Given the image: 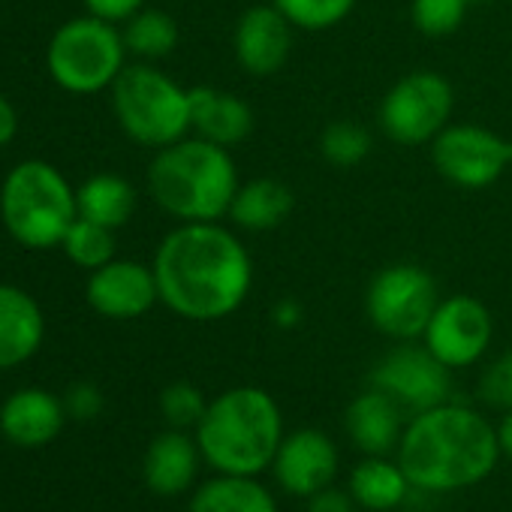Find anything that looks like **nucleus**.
<instances>
[{
  "instance_id": "nucleus-5",
  "label": "nucleus",
  "mask_w": 512,
  "mask_h": 512,
  "mask_svg": "<svg viewBox=\"0 0 512 512\" xmlns=\"http://www.w3.org/2000/svg\"><path fill=\"white\" fill-rule=\"evenodd\" d=\"M0 217L22 247H61L79 217L76 190L52 163L25 160L10 169L0 187Z\"/></svg>"
},
{
  "instance_id": "nucleus-22",
  "label": "nucleus",
  "mask_w": 512,
  "mask_h": 512,
  "mask_svg": "<svg viewBox=\"0 0 512 512\" xmlns=\"http://www.w3.org/2000/svg\"><path fill=\"white\" fill-rule=\"evenodd\" d=\"M347 491L359 509L368 512H389L407 503L413 485L392 455H365L347 479Z\"/></svg>"
},
{
  "instance_id": "nucleus-15",
  "label": "nucleus",
  "mask_w": 512,
  "mask_h": 512,
  "mask_svg": "<svg viewBox=\"0 0 512 512\" xmlns=\"http://www.w3.org/2000/svg\"><path fill=\"white\" fill-rule=\"evenodd\" d=\"M85 296L106 320H136L160 302L154 269L136 260H112L91 272Z\"/></svg>"
},
{
  "instance_id": "nucleus-37",
  "label": "nucleus",
  "mask_w": 512,
  "mask_h": 512,
  "mask_svg": "<svg viewBox=\"0 0 512 512\" xmlns=\"http://www.w3.org/2000/svg\"><path fill=\"white\" fill-rule=\"evenodd\" d=\"M497 428V443H500V455L506 461H512V410L503 413V419L494 425Z\"/></svg>"
},
{
  "instance_id": "nucleus-33",
  "label": "nucleus",
  "mask_w": 512,
  "mask_h": 512,
  "mask_svg": "<svg viewBox=\"0 0 512 512\" xmlns=\"http://www.w3.org/2000/svg\"><path fill=\"white\" fill-rule=\"evenodd\" d=\"M356 509L359 506L350 497V491L335 488V485H329V488H323V491H317L314 497L305 500V512H356Z\"/></svg>"
},
{
  "instance_id": "nucleus-1",
  "label": "nucleus",
  "mask_w": 512,
  "mask_h": 512,
  "mask_svg": "<svg viewBox=\"0 0 512 512\" xmlns=\"http://www.w3.org/2000/svg\"><path fill=\"white\" fill-rule=\"evenodd\" d=\"M160 302L190 320L217 323L235 314L253 287V260L241 238L220 223H181L154 253Z\"/></svg>"
},
{
  "instance_id": "nucleus-13",
  "label": "nucleus",
  "mask_w": 512,
  "mask_h": 512,
  "mask_svg": "<svg viewBox=\"0 0 512 512\" xmlns=\"http://www.w3.org/2000/svg\"><path fill=\"white\" fill-rule=\"evenodd\" d=\"M338 470H341V452L335 440L320 428H299L293 434H284L278 455L272 461V473L281 491L305 500L335 485Z\"/></svg>"
},
{
  "instance_id": "nucleus-3",
  "label": "nucleus",
  "mask_w": 512,
  "mask_h": 512,
  "mask_svg": "<svg viewBox=\"0 0 512 512\" xmlns=\"http://www.w3.org/2000/svg\"><path fill=\"white\" fill-rule=\"evenodd\" d=\"M193 437L214 473L260 476L284 440V413L266 389L235 386L208 401Z\"/></svg>"
},
{
  "instance_id": "nucleus-32",
  "label": "nucleus",
  "mask_w": 512,
  "mask_h": 512,
  "mask_svg": "<svg viewBox=\"0 0 512 512\" xmlns=\"http://www.w3.org/2000/svg\"><path fill=\"white\" fill-rule=\"evenodd\" d=\"M64 407H67V413L73 419H82V422L97 419L103 413V392L94 383H88V380L73 383L67 389V395H64Z\"/></svg>"
},
{
  "instance_id": "nucleus-34",
  "label": "nucleus",
  "mask_w": 512,
  "mask_h": 512,
  "mask_svg": "<svg viewBox=\"0 0 512 512\" xmlns=\"http://www.w3.org/2000/svg\"><path fill=\"white\" fill-rule=\"evenodd\" d=\"M85 7L91 16L118 25V22H127L130 16H136L145 7V0H85Z\"/></svg>"
},
{
  "instance_id": "nucleus-26",
  "label": "nucleus",
  "mask_w": 512,
  "mask_h": 512,
  "mask_svg": "<svg viewBox=\"0 0 512 512\" xmlns=\"http://www.w3.org/2000/svg\"><path fill=\"white\" fill-rule=\"evenodd\" d=\"M61 247L79 269L97 272L115 260V229L100 226V223L85 220V217H76V223L64 235Z\"/></svg>"
},
{
  "instance_id": "nucleus-12",
  "label": "nucleus",
  "mask_w": 512,
  "mask_h": 512,
  "mask_svg": "<svg viewBox=\"0 0 512 512\" xmlns=\"http://www.w3.org/2000/svg\"><path fill=\"white\" fill-rule=\"evenodd\" d=\"M491 338H494L491 311L479 299L461 293V296L440 299L419 341L449 371H458L476 365L488 353Z\"/></svg>"
},
{
  "instance_id": "nucleus-38",
  "label": "nucleus",
  "mask_w": 512,
  "mask_h": 512,
  "mask_svg": "<svg viewBox=\"0 0 512 512\" xmlns=\"http://www.w3.org/2000/svg\"><path fill=\"white\" fill-rule=\"evenodd\" d=\"M470 4H479V0H470Z\"/></svg>"
},
{
  "instance_id": "nucleus-21",
  "label": "nucleus",
  "mask_w": 512,
  "mask_h": 512,
  "mask_svg": "<svg viewBox=\"0 0 512 512\" xmlns=\"http://www.w3.org/2000/svg\"><path fill=\"white\" fill-rule=\"evenodd\" d=\"M296 208V193L278 178H250L241 181L232 205H229V220L235 229L244 232H269L278 229Z\"/></svg>"
},
{
  "instance_id": "nucleus-17",
  "label": "nucleus",
  "mask_w": 512,
  "mask_h": 512,
  "mask_svg": "<svg viewBox=\"0 0 512 512\" xmlns=\"http://www.w3.org/2000/svg\"><path fill=\"white\" fill-rule=\"evenodd\" d=\"M404 425V407L374 386L359 392L344 416L347 437L362 455H395Z\"/></svg>"
},
{
  "instance_id": "nucleus-20",
  "label": "nucleus",
  "mask_w": 512,
  "mask_h": 512,
  "mask_svg": "<svg viewBox=\"0 0 512 512\" xmlns=\"http://www.w3.org/2000/svg\"><path fill=\"white\" fill-rule=\"evenodd\" d=\"M46 335L40 302L22 287L0 284V371L28 362Z\"/></svg>"
},
{
  "instance_id": "nucleus-36",
  "label": "nucleus",
  "mask_w": 512,
  "mask_h": 512,
  "mask_svg": "<svg viewBox=\"0 0 512 512\" xmlns=\"http://www.w3.org/2000/svg\"><path fill=\"white\" fill-rule=\"evenodd\" d=\"M272 320L278 329H296L302 323V305L293 302V299H281L272 311Z\"/></svg>"
},
{
  "instance_id": "nucleus-23",
  "label": "nucleus",
  "mask_w": 512,
  "mask_h": 512,
  "mask_svg": "<svg viewBox=\"0 0 512 512\" xmlns=\"http://www.w3.org/2000/svg\"><path fill=\"white\" fill-rule=\"evenodd\" d=\"M187 512H278V497L260 476L217 473L193 491Z\"/></svg>"
},
{
  "instance_id": "nucleus-25",
  "label": "nucleus",
  "mask_w": 512,
  "mask_h": 512,
  "mask_svg": "<svg viewBox=\"0 0 512 512\" xmlns=\"http://www.w3.org/2000/svg\"><path fill=\"white\" fill-rule=\"evenodd\" d=\"M121 34H124L127 55H136L139 61H148V64L169 58L178 46V22L163 10L142 7L136 16L124 22Z\"/></svg>"
},
{
  "instance_id": "nucleus-9",
  "label": "nucleus",
  "mask_w": 512,
  "mask_h": 512,
  "mask_svg": "<svg viewBox=\"0 0 512 512\" xmlns=\"http://www.w3.org/2000/svg\"><path fill=\"white\" fill-rule=\"evenodd\" d=\"M455 91L446 76L434 70H413L401 76L380 100V130L398 145H431L449 127Z\"/></svg>"
},
{
  "instance_id": "nucleus-24",
  "label": "nucleus",
  "mask_w": 512,
  "mask_h": 512,
  "mask_svg": "<svg viewBox=\"0 0 512 512\" xmlns=\"http://www.w3.org/2000/svg\"><path fill=\"white\" fill-rule=\"evenodd\" d=\"M79 217L109 229H121L136 211V190L115 172H97L76 190Z\"/></svg>"
},
{
  "instance_id": "nucleus-35",
  "label": "nucleus",
  "mask_w": 512,
  "mask_h": 512,
  "mask_svg": "<svg viewBox=\"0 0 512 512\" xmlns=\"http://www.w3.org/2000/svg\"><path fill=\"white\" fill-rule=\"evenodd\" d=\"M19 133V115H16V106L0 94V148L10 145Z\"/></svg>"
},
{
  "instance_id": "nucleus-27",
  "label": "nucleus",
  "mask_w": 512,
  "mask_h": 512,
  "mask_svg": "<svg viewBox=\"0 0 512 512\" xmlns=\"http://www.w3.org/2000/svg\"><path fill=\"white\" fill-rule=\"evenodd\" d=\"M371 133L359 121H332L320 136V154L335 169H353L371 154Z\"/></svg>"
},
{
  "instance_id": "nucleus-10",
  "label": "nucleus",
  "mask_w": 512,
  "mask_h": 512,
  "mask_svg": "<svg viewBox=\"0 0 512 512\" xmlns=\"http://www.w3.org/2000/svg\"><path fill=\"white\" fill-rule=\"evenodd\" d=\"M431 163L443 181L461 190H482L512 166V139L479 124H449L431 142Z\"/></svg>"
},
{
  "instance_id": "nucleus-28",
  "label": "nucleus",
  "mask_w": 512,
  "mask_h": 512,
  "mask_svg": "<svg viewBox=\"0 0 512 512\" xmlns=\"http://www.w3.org/2000/svg\"><path fill=\"white\" fill-rule=\"evenodd\" d=\"M272 4L290 19L296 31H332L338 28L353 10L359 0H272Z\"/></svg>"
},
{
  "instance_id": "nucleus-19",
  "label": "nucleus",
  "mask_w": 512,
  "mask_h": 512,
  "mask_svg": "<svg viewBox=\"0 0 512 512\" xmlns=\"http://www.w3.org/2000/svg\"><path fill=\"white\" fill-rule=\"evenodd\" d=\"M190 133L223 148L241 145L253 133V109L232 91L190 88Z\"/></svg>"
},
{
  "instance_id": "nucleus-29",
  "label": "nucleus",
  "mask_w": 512,
  "mask_h": 512,
  "mask_svg": "<svg viewBox=\"0 0 512 512\" xmlns=\"http://www.w3.org/2000/svg\"><path fill=\"white\" fill-rule=\"evenodd\" d=\"M467 7H470V0H413L410 16L419 34L431 40H443L461 28Z\"/></svg>"
},
{
  "instance_id": "nucleus-11",
  "label": "nucleus",
  "mask_w": 512,
  "mask_h": 512,
  "mask_svg": "<svg viewBox=\"0 0 512 512\" xmlns=\"http://www.w3.org/2000/svg\"><path fill=\"white\" fill-rule=\"evenodd\" d=\"M452 371L425 347L413 341H398L371 371V386L386 392L404 407V413H419L452 398Z\"/></svg>"
},
{
  "instance_id": "nucleus-2",
  "label": "nucleus",
  "mask_w": 512,
  "mask_h": 512,
  "mask_svg": "<svg viewBox=\"0 0 512 512\" xmlns=\"http://www.w3.org/2000/svg\"><path fill=\"white\" fill-rule=\"evenodd\" d=\"M395 458L413 491L449 494L488 479L503 455L485 413L449 398L407 419Z\"/></svg>"
},
{
  "instance_id": "nucleus-31",
  "label": "nucleus",
  "mask_w": 512,
  "mask_h": 512,
  "mask_svg": "<svg viewBox=\"0 0 512 512\" xmlns=\"http://www.w3.org/2000/svg\"><path fill=\"white\" fill-rule=\"evenodd\" d=\"M476 398L491 410H512V350L500 353L482 368L476 380Z\"/></svg>"
},
{
  "instance_id": "nucleus-16",
  "label": "nucleus",
  "mask_w": 512,
  "mask_h": 512,
  "mask_svg": "<svg viewBox=\"0 0 512 512\" xmlns=\"http://www.w3.org/2000/svg\"><path fill=\"white\" fill-rule=\"evenodd\" d=\"M202 452L196 437H190L181 428H166L160 431L142 458V479L148 491L157 497H178L193 488L199 476Z\"/></svg>"
},
{
  "instance_id": "nucleus-6",
  "label": "nucleus",
  "mask_w": 512,
  "mask_h": 512,
  "mask_svg": "<svg viewBox=\"0 0 512 512\" xmlns=\"http://www.w3.org/2000/svg\"><path fill=\"white\" fill-rule=\"evenodd\" d=\"M112 112L133 142L160 151L190 133V88H181L154 64L139 61L115 79Z\"/></svg>"
},
{
  "instance_id": "nucleus-18",
  "label": "nucleus",
  "mask_w": 512,
  "mask_h": 512,
  "mask_svg": "<svg viewBox=\"0 0 512 512\" xmlns=\"http://www.w3.org/2000/svg\"><path fill=\"white\" fill-rule=\"evenodd\" d=\"M67 407L46 389H22L0 404V431L22 449H40L64 431Z\"/></svg>"
},
{
  "instance_id": "nucleus-4",
  "label": "nucleus",
  "mask_w": 512,
  "mask_h": 512,
  "mask_svg": "<svg viewBox=\"0 0 512 512\" xmlns=\"http://www.w3.org/2000/svg\"><path fill=\"white\" fill-rule=\"evenodd\" d=\"M238 166L229 148L184 136L160 148L148 166L154 202L181 223H220L238 190Z\"/></svg>"
},
{
  "instance_id": "nucleus-7",
  "label": "nucleus",
  "mask_w": 512,
  "mask_h": 512,
  "mask_svg": "<svg viewBox=\"0 0 512 512\" xmlns=\"http://www.w3.org/2000/svg\"><path fill=\"white\" fill-rule=\"evenodd\" d=\"M46 67L55 85L70 94H97L115 85L127 67L124 34L97 16H79L61 25L49 43Z\"/></svg>"
},
{
  "instance_id": "nucleus-8",
  "label": "nucleus",
  "mask_w": 512,
  "mask_h": 512,
  "mask_svg": "<svg viewBox=\"0 0 512 512\" xmlns=\"http://www.w3.org/2000/svg\"><path fill=\"white\" fill-rule=\"evenodd\" d=\"M437 305V281L416 263H392L380 269L365 290V314L371 326L392 341L422 338Z\"/></svg>"
},
{
  "instance_id": "nucleus-14",
  "label": "nucleus",
  "mask_w": 512,
  "mask_h": 512,
  "mask_svg": "<svg viewBox=\"0 0 512 512\" xmlns=\"http://www.w3.org/2000/svg\"><path fill=\"white\" fill-rule=\"evenodd\" d=\"M296 28L275 4L250 7L238 16L232 31L235 64L256 79H269L281 73L293 55Z\"/></svg>"
},
{
  "instance_id": "nucleus-30",
  "label": "nucleus",
  "mask_w": 512,
  "mask_h": 512,
  "mask_svg": "<svg viewBox=\"0 0 512 512\" xmlns=\"http://www.w3.org/2000/svg\"><path fill=\"white\" fill-rule=\"evenodd\" d=\"M205 407H208L205 395L193 383H187V380L169 383L160 392V413H163L169 428H181V431L196 428L202 413H205Z\"/></svg>"
}]
</instances>
